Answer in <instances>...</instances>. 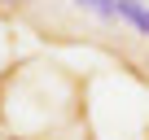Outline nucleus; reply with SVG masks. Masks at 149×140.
<instances>
[{"label": "nucleus", "mask_w": 149, "mask_h": 140, "mask_svg": "<svg viewBox=\"0 0 149 140\" xmlns=\"http://www.w3.org/2000/svg\"><path fill=\"white\" fill-rule=\"evenodd\" d=\"M84 13L101 18V22H118V0H74Z\"/></svg>", "instance_id": "2"}, {"label": "nucleus", "mask_w": 149, "mask_h": 140, "mask_svg": "<svg viewBox=\"0 0 149 140\" xmlns=\"http://www.w3.org/2000/svg\"><path fill=\"white\" fill-rule=\"evenodd\" d=\"M118 22H127L132 31L149 35V5L145 0H118Z\"/></svg>", "instance_id": "1"}, {"label": "nucleus", "mask_w": 149, "mask_h": 140, "mask_svg": "<svg viewBox=\"0 0 149 140\" xmlns=\"http://www.w3.org/2000/svg\"><path fill=\"white\" fill-rule=\"evenodd\" d=\"M31 5H35V0H0V13H22Z\"/></svg>", "instance_id": "3"}]
</instances>
